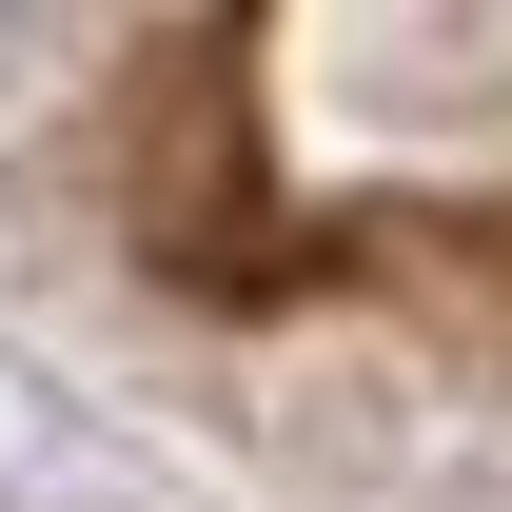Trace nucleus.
Segmentation results:
<instances>
[{
    "label": "nucleus",
    "instance_id": "nucleus-1",
    "mask_svg": "<svg viewBox=\"0 0 512 512\" xmlns=\"http://www.w3.org/2000/svg\"><path fill=\"white\" fill-rule=\"evenodd\" d=\"M0 20H20V0H0Z\"/></svg>",
    "mask_w": 512,
    "mask_h": 512
}]
</instances>
